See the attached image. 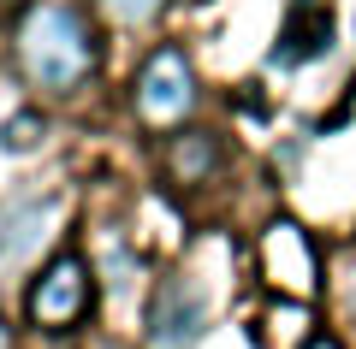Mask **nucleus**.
Listing matches in <instances>:
<instances>
[{
	"instance_id": "nucleus-1",
	"label": "nucleus",
	"mask_w": 356,
	"mask_h": 349,
	"mask_svg": "<svg viewBox=\"0 0 356 349\" xmlns=\"http://www.w3.org/2000/svg\"><path fill=\"white\" fill-rule=\"evenodd\" d=\"M13 65L42 101H72L102 65L95 24L72 0H30L13 30Z\"/></svg>"
},
{
	"instance_id": "nucleus-2",
	"label": "nucleus",
	"mask_w": 356,
	"mask_h": 349,
	"mask_svg": "<svg viewBox=\"0 0 356 349\" xmlns=\"http://www.w3.org/2000/svg\"><path fill=\"white\" fill-rule=\"evenodd\" d=\"M208 325H214V296L191 266L154 278L149 308H143V349H202Z\"/></svg>"
},
{
	"instance_id": "nucleus-3",
	"label": "nucleus",
	"mask_w": 356,
	"mask_h": 349,
	"mask_svg": "<svg viewBox=\"0 0 356 349\" xmlns=\"http://www.w3.org/2000/svg\"><path fill=\"white\" fill-rule=\"evenodd\" d=\"M202 107V83H196V65L184 48H154L149 60L131 77V112H137L149 130H184Z\"/></svg>"
},
{
	"instance_id": "nucleus-4",
	"label": "nucleus",
	"mask_w": 356,
	"mask_h": 349,
	"mask_svg": "<svg viewBox=\"0 0 356 349\" xmlns=\"http://www.w3.org/2000/svg\"><path fill=\"white\" fill-rule=\"evenodd\" d=\"M95 314V273L77 249H60L42 261V273L24 290V320L36 332H77Z\"/></svg>"
},
{
	"instance_id": "nucleus-5",
	"label": "nucleus",
	"mask_w": 356,
	"mask_h": 349,
	"mask_svg": "<svg viewBox=\"0 0 356 349\" xmlns=\"http://www.w3.org/2000/svg\"><path fill=\"white\" fill-rule=\"evenodd\" d=\"M65 219L60 189H36V196H13L0 207V273H24L42 249L54 243V225Z\"/></svg>"
},
{
	"instance_id": "nucleus-6",
	"label": "nucleus",
	"mask_w": 356,
	"mask_h": 349,
	"mask_svg": "<svg viewBox=\"0 0 356 349\" xmlns=\"http://www.w3.org/2000/svg\"><path fill=\"white\" fill-rule=\"evenodd\" d=\"M261 278L273 284V296H280V302L315 296V284H321V255H315V243H309L291 219L267 225V237H261Z\"/></svg>"
},
{
	"instance_id": "nucleus-7",
	"label": "nucleus",
	"mask_w": 356,
	"mask_h": 349,
	"mask_svg": "<svg viewBox=\"0 0 356 349\" xmlns=\"http://www.w3.org/2000/svg\"><path fill=\"white\" fill-rule=\"evenodd\" d=\"M232 166V148H226V137L220 130H172L166 137V148H161V172L172 178L178 189H202V184H214L220 172Z\"/></svg>"
},
{
	"instance_id": "nucleus-8",
	"label": "nucleus",
	"mask_w": 356,
	"mask_h": 349,
	"mask_svg": "<svg viewBox=\"0 0 356 349\" xmlns=\"http://www.w3.org/2000/svg\"><path fill=\"white\" fill-rule=\"evenodd\" d=\"M89 6H95L113 30H149L154 18L166 12V0H89Z\"/></svg>"
},
{
	"instance_id": "nucleus-9",
	"label": "nucleus",
	"mask_w": 356,
	"mask_h": 349,
	"mask_svg": "<svg viewBox=\"0 0 356 349\" xmlns=\"http://www.w3.org/2000/svg\"><path fill=\"white\" fill-rule=\"evenodd\" d=\"M0 148H6V154L42 148V119H36V112H13V119L0 125Z\"/></svg>"
},
{
	"instance_id": "nucleus-10",
	"label": "nucleus",
	"mask_w": 356,
	"mask_h": 349,
	"mask_svg": "<svg viewBox=\"0 0 356 349\" xmlns=\"http://www.w3.org/2000/svg\"><path fill=\"white\" fill-rule=\"evenodd\" d=\"M303 349H344V343H339V337H332V332H315V337H309Z\"/></svg>"
},
{
	"instance_id": "nucleus-11",
	"label": "nucleus",
	"mask_w": 356,
	"mask_h": 349,
	"mask_svg": "<svg viewBox=\"0 0 356 349\" xmlns=\"http://www.w3.org/2000/svg\"><path fill=\"white\" fill-rule=\"evenodd\" d=\"M0 349H18V332H13L6 320H0Z\"/></svg>"
}]
</instances>
